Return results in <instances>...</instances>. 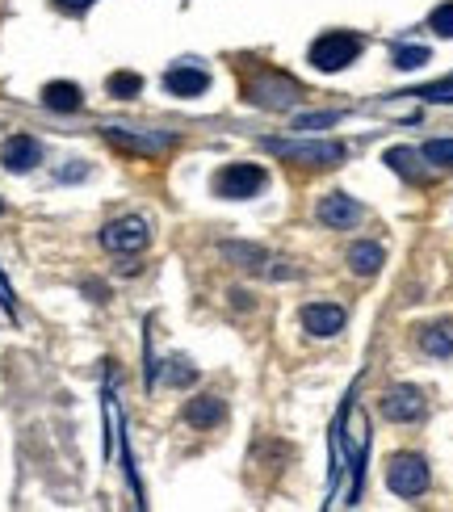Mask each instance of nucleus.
<instances>
[{
  "label": "nucleus",
  "mask_w": 453,
  "mask_h": 512,
  "mask_svg": "<svg viewBox=\"0 0 453 512\" xmlns=\"http://www.w3.org/2000/svg\"><path fill=\"white\" fill-rule=\"evenodd\" d=\"M357 219H361V206L353 202V198H344V194H328L319 202V223L323 227H332V231H349V227H357Z\"/></svg>",
  "instance_id": "obj_13"
},
{
  "label": "nucleus",
  "mask_w": 453,
  "mask_h": 512,
  "mask_svg": "<svg viewBox=\"0 0 453 512\" xmlns=\"http://www.w3.org/2000/svg\"><path fill=\"white\" fill-rule=\"evenodd\" d=\"M298 97H302L298 80H290L282 72H261L248 84V101L261 105V110H294Z\"/></svg>",
  "instance_id": "obj_3"
},
{
  "label": "nucleus",
  "mask_w": 453,
  "mask_h": 512,
  "mask_svg": "<svg viewBox=\"0 0 453 512\" xmlns=\"http://www.w3.org/2000/svg\"><path fill=\"white\" fill-rule=\"evenodd\" d=\"M101 244L110 252H118V256H135V252H143L151 244V227L139 215H122V219L101 227Z\"/></svg>",
  "instance_id": "obj_5"
},
{
  "label": "nucleus",
  "mask_w": 453,
  "mask_h": 512,
  "mask_svg": "<svg viewBox=\"0 0 453 512\" xmlns=\"http://www.w3.org/2000/svg\"><path fill=\"white\" fill-rule=\"evenodd\" d=\"M42 105L55 110V114H76L84 105V93H80V84H72V80H51L47 89H42Z\"/></svg>",
  "instance_id": "obj_14"
},
{
  "label": "nucleus",
  "mask_w": 453,
  "mask_h": 512,
  "mask_svg": "<svg viewBox=\"0 0 453 512\" xmlns=\"http://www.w3.org/2000/svg\"><path fill=\"white\" fill-rule=\"evenodd\" d=\"M420 349L428 357H453V324H433L420 332Z\"/></svg>",
  "instance_id": "obj_16"
},
{
  "label": "nucleus",
  "mask_w": 453,
  "mask_h": 512,
  "mask_svg": "<svg viewBox=\"0 0 453 512\" xmlns=\"http://www.w3.org/2000/svg\"><path fill=\"white\" fill-rule=\"evenodd\" d=\"M386 164H391L399 177L420 181V173H416V152H412V147H391V152H386Z\"/></svg>",
  "instance_id": "obj_19"
},
{
  "label": "nucleus",
  "mask_w": 453,
  "mask_h": 512,
  "mask_svg": "<svg viewBox=\"0 0 453 512\" xmlns=\"http://www.w3.org/2000/svg\"><path fill=\"white\" fill-rule=\"evenodd\" d=\"M0 307H5V311L13 315V290H9V282H5V277H0Z\"/></svg>",
  "instance_id": "obj_27"
},
{
  "label": "nucleus",
  "mask_w": 453,
  "mask_h": 512,
  "mask_svg": "<svg viewBox=\"0 0 453 512\" xmlns=\"http://www.w3.org/2000/svg\"><path fill=\"white\" fill-rule=\"evenodd\" d=\"M424 63H428L424 47H399L395 51V68H403V72H416V68H424Z\"/></svg>",
  "instance_id": "obj_21"
},
{
  "label": "nucleus",
  "mask_w": 453,
  "mask_h": 512,
  "mask_svg": "<svg viewBox=\"0 0 453 512\" xmlns=\"http://www.w3.org/2000/svg\"><path fill=\"white\" fill-rule=\"evenodd\" d=\"M198 378V370L189 366V361H172V370H168V382H177V387H185V382Z\"/></svg>",
  "instance_id": "obj_24"
},
{
  "label": "nucleus",
  "mask_w": 453,
  "mask_h": 512,
  "mask_svg": "<svg viewBox=\"0 0 453 512\" xmlns=\"http://www.w3.org/2000/svg\"><path fill=\"white\" fill-rule=\"evenodd\" d=\"M349 269L361 273V277H370L382 269V248L378 244H353L349 248Z\"/></svg>",
  "instance_id": "obj_17"
},
{
  "label": "nucleus",
  "mask_w": 453,
  "mask_h": 512,
  "mask_svg": "<svg viewBox=\"0 0 453 512\" xmlns=\"http://www.w3.org/2000/svg\"><path fill=\"white\" fill-rule=\"evenodd\" d=\"M428 164H437V168H453V139H433V143H424V152H420Z\"/></svg>",
  "instance_id": "obj_20"
},
{
  "label": "nucleus",
  "mask_w": 453,
  "mask_h": 512,
  "mask_svg": "<svg viewBox=\"0 0 453 512\" xmlns=\"http://www.w3.org/2000/svg\"><path fill=\"white\" fill-rule=\"evenodd\" d=\"M0 215H5V202H0Z\"/></svg>",
  "instance_id": "obj_28"
},
{
  "label": "nucleus",
  "mask_w": 453,
  "mask_h": 512,
  "mask_svg": "<svg viewBox=\"0 0 453 512\" xmlns=\"http://www.w3.org/2000/svg\"><path fill=\"white\" fill-rule=\"evenodd\" d=\"M386 487H391L395 496H403V500L424 496L428 492V462L416 458V454L391 458V466H386Z\"/></svg>",
  "instance_id": "obj_6"
},
{
  "label": "nucleus",
  "mask_w": 453,
  "mask_h": 512,
  "mask_svg": "<svg viewBox=\"0 0 453 512\" xmlns=\"http://www.w3.org/2000/svg\"><path fill=\"white\" fill-rule=\"evenodd\" d=\"M265 185V168L261 164H227L219 177H214V189L219 198H231V202H244V198H256V189Z\"/></svg>",
  "instance_id": "obj_7"
},
{
  "label": "nucleus",
  "mask_w": 453,
  "mask_h": 512,
  "mask_svg": "<svg viewBox=\"0 0 453 512\" xmlns=\"http://www.w3.org/2000/svg\"><path fill=\"white\" fill-rule=\"evenodd\" d=\"M428 26H433L441 38H453V0H445V5L433 9V17H428Z\"/></svg>",
  "instance_id": "obj_22"
},
{
  "label": "nucleus",
  "mask_w": 453,
  "mask_h": 512,
  "mask_svg": "<svg viewBox=\"0 0 453 512\" xmlns=\"http://www.w3.org/2000/svg\"><path fill=\"white\" fill-rule=\"evenodd\" d=\"M361 47H365L361 34H353V30H328V34H319L311 42V68H319V72H344L361 55Z\"/></svg>",
  "instance_id": "obj_2"
},
{
  "label": "nucleus",
  "mask_w": 453,
  "mask_h": 512,
  "mask_svg": "<svg viewBox=\"0 0 453 512\" xmlns=\"http://www.w3.org/2000/svg\"><path fill=\"white\" fill-rule=\"evenodd\" d=\"M105 89H110V97H139L143 93V76H135V72H114L110 80H105Z\"/></svg>",
  "instance_id": "obj_18"
},
{
  "label": "nucleus",
  "mask_w": 453,
  "mask_h": 512,
  "mask_svg": "<svg viewBox=\"0 0 453 512\" xmlns=\"http://www.w3.org/2000/svg\"><path fill=\"white\" fill-rule=\"evenodd\" d=\"M382 416L386 420H395V424H412V420H420L424 416V395L416 391V387H391L382 395Z\"/></svg>",
  "instance_id": "obj_9"
},
{
  "label": "nucleus",
  "mask_w": 453,
  "mask_h": 512,
  "mask_svg": "<svg viewBox=\"0 0 453 512\" xmlns=\"http://www.w3.org/2000/svg\"><path fill=\"white\" fill-rule=\"evenodd\" d=\"M0 160H5L9 173H30V168L42 164V143L34 135H13L5 143V152H0Z\"/></svg>",
  "instance_id": "obj_12"
},
{
  "label": "nucleus",
  "mask_w": 453,
  "mask_h": 512,
  "mask_svg": "<svg viewBox=\"0 0 453 512\" xmlns=\"http://www.w3.org/2000/svg\"><path fill=\"white\" fill-rule=\"evenodd\" d=\"M265 152L282 156L290 164H307V168H336L344 156H349V147L336 143V139H265Z\"/></svg>",
  "instance_id": "obj_1"
},
{
  "label": "nucleus",
  "mask_w": 453,
  "mask_h": 512,
  "mask_svg": "<svg viewBox=\"0 0 453 512\" xmlns=\"http://www.w3.org/2000/svg\"><path fill=\"white\" fill-rule=\"evenodd\" d=\"M164 89L172 97H202L210 89V72L198 68V63H177V68L164 72Z\"/></svg>",
  "instance_id": "obj_10"
},
{
  "label": "nucleus",
  "mask_w": 453,
  "mask_h": 512,
  "mask_svg": "<svg viewBox=\"0 0 453 512\" xmlns=\"http://www.w3.org/2000/svg\"><path fill=\"white\" fill-rule=\"evenodd\" d=\"M416 97H424V101H441V105H449V101H453V80H445V84H433V89H420Z\"/></svg>",
  "instance_id": "obj_23"
},
{
  "label": "nucleus",
  "mask_w": 453,
  "mask_h": 512,
  "mask_svg": "<svg viewBox=\"0 0 453 512\" xmlns=\"http://www.w3.org/2000/svg\"><path fill=\"white\" fill-rule=\"evenodd\" d=\"M223 256L227 261H235L240 269H248V273H261V277H294V269L286 265V261H277V256H269L265 248H252V244H223Z\"/></svg>",
  "instance_id": "obj_8"
},
{
  "label": "nucleus",
  "mask_w": 453,
  "mask_h": 512,
  "mask_svg": "<svg viewBox=\"0 0 453 512\" xmlns=\"http://www.w3.org/2000/svg\"><path fill=\"white\" fill-rule=\"evenodd\" d=\"M59 9H68V13H84V9H93L97 0H55Z\"/></svg>",
  "instance_id": "obj_26"
},
{
  "label": "nucleus",
  "mask_w": 453,
  "mask_h": 512,
  "mask_svg": "<svg viewBox=\"0 0 453 512\" xmlns=\"http://www.w3.org/2000/svg\"><path fill=\"white\" fill-rule=\"evenodd\" d=\"M105 143L122 147L131 156H164L168 147H177V135L172 131H135V126H105Z\"/></svg>",
  "instance_id": "obj_4"
},
{
  "label": "nucleus",
  "mask_w": 453,
  "mask_h": 512,
  "mask_svg": "<svg viewBox=\"0 0 453 512\" xmlns=\"http://www.w3.org/2000/svg\"><path fill=\"white\" fill-rule=\"evenodd\" d=\"M344 307H336V303H307L302 307V328H307L311 336H336V332H344Z\"/></svg>",
  "instance_id": "obj_11"
},
{
  "label": "nucleus",
  "mask_w": 453,
  "mask_h": 512,
  "mask_svg": "<svg viewBox=\"0 0 453 512\" xmlns=\"http://www.w3.org/2000/svg\"><path fill=\"white\" fill-rule=\"evenodd\" d=\"M340 122V114H307V118H298V131H319V126H332Z\"/></svg>",
  "instance_id": "obj_25"
},
{
  "label": "nucleus",
  "mask_w": 453,
  "mask_h": 512,
  "mask_svg": "<svg viewBox=\"0 0 453 512\" xmlns=\"http://www.w3.org/2000/svg\"><path fill=\"white\" fill-rule=\"evenodd\" d=\"M223 416H227V408H223L219 395H198V399L185 403V420L193 429H214V424H223Z\"/></svg>",
  "instance_id": "obj_15"
}]
</instances>
